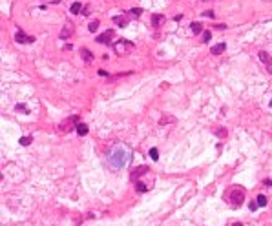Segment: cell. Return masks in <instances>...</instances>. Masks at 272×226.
I'll return each instance as SVG.
<instances>
[{
  "mask_svg": "<svg viewBox=\"0 0 272 226\" xmlns=\"http://www.w3.org/2000/svg\"><path fill=\"white\" fill-rule=\"evenodd\" d=\"M88 29L92 31V33H95V31L99 29V20H92V22L88 24Z\"/></svg>",
  "mask_w": 272,
  "mask_h": 226,
  "instance_id": "obj_17",
  "label": "cell"
},
{
  "mask_svg": "<svg viewBox=\"0 0 272 226\" xmlns=\"http://www.w3.org/2000/svg\"><path fill=\"white\" fill-rule=\"evenodd\" d=\"M150 157H152V161H159V151H157V148L150 150Z\"/></svg>",
  "mask_w": 272,
  "mask_h": 226,
  "instance_id": "obj_21",
  "label": "cell"
},
{
  "mask_svg": "<svg viewBox=\"0 0 272 226\" xmlns=\"http://www.w3.org/2000/svg\"><path fill=\"white\" fill-rule=\"evenodd\" d=\"M258 206H259L258 202H250V204H248V208H250V212H256V210H258Z\"/></svg>",
  "mask_w": 272,
  "mask_h": 226,
  "instance_id": "obj_27",
  "label": "cell"
},
{
  "mask_svg": "<svg viewBox=\"0 0 272 226\" xmlns=\"http://www.w3.org/2000/svg\"><path fill=\"white\" fill-rule=\"evenodd\" d=\"M141 13H143V9H141V7H131V9L128 11V15H130V16H141Z\"/></svg>",
  "mask_w": 272,
  "mask_h": 226,
  "instance_id": "obj_19",
  "label": "cell"
},
{
  "mask_svg": "<svg viewBox=\"0 0 272 226\" xmlns=\"http://www.w3.org/2000/svg\"><path fill=\"white\" fill-rule=\"evenodd\" d=\"M130 159H131V151L124 144H115L108 151V164L113 170L126 168V164L130 162Z\"/></svg>",
  "mask_w": 272,
  "mask_h": 226,
  "instance_id": "obj_1",
  "label": "cell"
},
{
  "mask_svg": "<svg viewBox=\"0 0 272 226\" xmlns=\"http://www.w3.org/2000/svg\"><path fill=\"white\" fill-rule=\"evenodd\" d=\"M232 226H243V224H241V222H234Z\"/></svg>",
  "mask_w": 272,
  "mask_h": 226,
  "instance_id": "obj_33",
  "label": "cell"
},
{
  "mask_svg": "<svg viewBox=\"0 0 272 226\" xmlns=\"http://www.w3.org/2000/svg\"><path fill=\"white\" fill-rule=\"evenodd\" d=\"M230 201H232V204L234 206H241L243 204V201H245V190L243 188H236V190H232L230 192Z\"/></svg>",
  "mask_w": 272,
  "mask_h": 226,
  "instance_id": "obj_4",
  "label": "cell"
},
{
  "mask_svg": "<svg viewBox=\"0 0 272 226\" xmlns=\"http://www.w3.org/2000/svg\"><path fill=\"white\" fill-rule=\"evenodd\" d=\"M113 22H115L117 26H121V28H124V26L128 24V20H126L124 16H113Z\"/></svg>",
  "mask_w": 272,
  "mask_h": 226,
  "instance_id": "obj_15",
  "label": "cell"
},
{
  "mask_svg": "<svg viewBox=\"0 0 272 226\" xmlns=\"http://www.w3.org/2000/svg\"><path fill=\"white\" fill-rule=\"evenodd\" d=\"M88 131H89L88 124H84V122H79V126H77V135H80V137H84V135H88Z\"/></svg>",
  "mask_w": 272,
  "mask_h": 226,
  "instance_id": "obj_12",
  "label": "cell"
},
{
  "mask_svg": "<svg viewBox=\"0 0 272 226\" xmlns=\"http://www.w3.org/2000/svg\"><path fill=\"white\" fill-rule=\"evenodd\" d=\"M89 13H92V7H89V6H86V7L82 9V15H89Z\"/></svg>",
  "mask_w": 272,
  "mask_h": 226,
  "instance_id": "obj_29",
  "label": "cell"
},
{
  "mask_svg": "<svg viewBox=\"0 0 272 226\" xmlns=\"http://www.w3.org/2000/svg\"><path fill=\"white\" fill-rule=\"evenodd\" d=\"M256 201H258V204H259V206H267V202H268L265 195H258V199H256Z\"/></svg>",
  "mask_w": 272,
  "mask_h": 226,
  "instance_id": "obj_22",
  "label": "cell"
},
{
  "mask_svg": "<svg viewBox=\"0 0 272 226\" xmlns=\"http://www.w3.org/2000/svg\"><path fill=\"white\" fill-rule=\"evenodd\" d=\"M79 120H80V117L79 115H71L70 119H66L64 122H60V126H59V129L60 131H70V129H77V126H79Z\"/></svg>",
  "mask_w": 272,
  "mask_h": 226,
  "instance_id": "obj_3",
  "label": "cell"
},
{
  "mask_svg": "<svg viewBox=\"0 0 272 226\" xmlns=\"http://www.w3.org/2000/svg\"><path fill=\"white\" fill-rule=\"evenodd\" d=\"M71 35H73V26H71V24H66V26L62 28V31H60V38H62V40H68Z\"/></svg>",
  "mask_w": 272,
  "mask_h": 226,
  "instance_id": "obj_8",
  "label": "cell"
},
{
  "mask_svg": "<svg viewBox=\"0 0 272 226\" xmlns=\"http://www.w3.org/2000/svg\"><path fill=\"white\" fill-rule=\"evenodd\" d=\"M57 2H59V0H53V4H57Z\"/></svg>",
  "mask_w": 272,
  "mask_h": 226,
  "instance_id": "obj_34",
  "label": "cell"
},
{
  "mask_svg": "<svg viewBox=\"0 0 272 226\" xmlns=\"http://www.w3.org/2000/svg\"><path fill=\"white\" fill-rule=\"evenodd\" d=\"M268 2H270V0H268Z\"/></svg>",
  "mask_w": 272,
  "mask_h": 226,
  "instance_id": "obj_36",
  "label": "cell"
},
{
  "mask_svg": "<svg viewBox=\"0 0 272 226\" xmlns=\"http://www.w3.org/2000/svg\"><path fill=\"white\" fill-rule=\"evenodd\" d=\"M225 49H226V44H225V42H219V44H216V46H212L210 53H212V55H221Z\"/></svg>",
  "mask_w": 272,
  "mask_h": 226,
  "instance_id": "obj_9",
  "label": "cell"
},
{
  "mask_svg": "<svg viewBox=\"0 0 272 226\" xmlns=\"http://www.w3.org/2000/svg\"><path fill=\"white\" fill-rule=\"evenodd\" d=\"M203 38H205V42H208V40L212 38V33H210V31H205V33H203Z\"/></svg>",
  "mask_w": 272,
  "mask_h": 226,
  "instance_id": "obj_26",
  "label": "cell"
},
{
  "mask_svg": "<svg viewBox=\"0 0 272 226\" xmlns=\"http://www.w3.org/2000/svg\"><path fill=\"white\" fill-rule=\"evenodd\" d=\"M80 55H82V60H84V62H92V60H93V53L89 51L88 48H82V49H80Z\"/></svg>",
  "mask_w": 272,
  "mask_h": 226,
  "instance_id": "obj_11",
  "label": "cell"
},
{
  "mask_svg": "<svg viewBox=\"0 0 272 226\" xmlns=\"http://www.w3.org/2000/svg\"><path fill=\"white\" fill-rule=\"evenodd\" d=\"M137 192H141V193H144V192H148V186H146L144 183H137Z\"/></svg>",
  "mask_w": 272,
  "mask_h": 226,
  "instance_id": "obj_23",
  "label": "cell"
},
{
  "mask_svg": "<svg viewBox=\"0 0 272 226\" xmlns=\"http://www.w3.org/2000/svg\"><path fill=\"white\" fill-rule=\"evenodd\" d=\"M113 49H115L117 55H126V53H130L133 49V42H130L126 38H121L117 44H113Z\"/></svg>",
  "mask_w": 272,
  "mask_h": 226,
  "instance_id": "obj_2",
  "label": "cell"
},
{
  "mask_svg": "<svg viewBox=\"0 0 272 226\" xmlns=\"http://www.w3.org/2000/svg\"><path fill=\"white\" fill-rule=\"evenodd\" d=\"M181 18H183V15H175V16H174V20H175V22H179Z\"/></svg>",
  "mask_w": 272,
  "mask_h": 226,
  "instance_id": "obj_32",
  "label": "cell"
},
{
  "mask_svg": "<svg viewBox=\"0 0 272 226\" xmlns=\"http://www.w3.org/2000/svg\"><path fill=\"white\" fill-rule=\"evenodd\" d=\"M113 35H115V33H113V29H108V31H104L102 35H99L95 40H97L99 44H110L111 38H113Z\"/></svg>",
  "mask_w": 272,
  "mask_h": 226,
  "instance_id": "obj_6",
  "label": "cell"
},
{
  "mask_svg": "<svg viewBox=\"0 0 272 226\" xmlns=\"http://www.w3.org/2000/svg\"><path fill=\"white\" fill-rule=\"evenodd\" d=\"M203 16H207V18H214V11H205V13H203Z\"/></svg>",
  "mask_w": 272,
  "mask_h": 226,
  "instance_id": "obj_28",
  "label": "cell"
},
{
  "mask_svg": "<svg viewBox=\"0 0 272 226\" xmlns=\"http://www.w3.org/2000/svg\"><path fill=\"white\" fill-rule=\"evenodd\" d=\"M216 28H217V29H226V26H225V24H216Z\"/></svg>",
  "mask_w": 272,
  "mask_h": 226,
  "instance_id": "obj_31",
  "label": "cell"
},
{
  "mask_svg": "<svg viewBox=\"0 0 272 226\" xmlns=\"http://www.w3.org/2000/svg\"><path fill=\"white\" fill-rule=\"evenodd\" d=\"M259 60L267 66V70H268V73L272 75V58H270V55L267 53V51H259Z\"/></svg>",
  "mask_w": 272,
  "mask_h": 226,
  "instance_id": "obj_7",
  "label": "cell"
},
{
  "mask_svg": "<svg viewBox=\"0 0 272 226\" xmlns=\"http://www.w3.org/2000/svg\"><path fill=\"white\" fill-rule=\"evenodd\" d=\"M161 22H165V15H159V13L152 15V26H159Z\"/></svg>",
  "mask_w": 272,
  "mask_h": 226,
  "instance_id": "obj_13",
  "label": "cell"
},
{
  "mask_svg": "<svg viewBox=\"0 0 272 226\" xmlns=\"http://www.w3.org/2000/svg\"><path fill=\"white\" fill-rule=\"evenodd\" d=\"M192 31H194V35H199V33H203V26L199 24V22H192Z\"/></svg>",
  "mask_w": 272,
  "mask_h": 226,
  "instance_id": "obj_16",
  "label": "cell"
},
{
  "mask_svg": "<svg viewBox=\"0 0 272 226\" xmlns=\"http://www.w3.org/2000/svg\"><path fill=\"white\" fill-rule=\"evenodd\" d=\"M263 184H265V186H272V180H270V179H265Z\"/></svg>",
  "mask_w": 272,
  "mask_h": 226,
  "instance_id": "obj_30",
  "label": "cell"
},
{
  "mask_svg": "<svg viewBox=\"0 0 272 226\" xmlns=\"http://www.w3.org/2000/svg\"><path fill=\"white\" fill-rule=\"evenodd\" d=\"M148 171V168L146 166H139V168H135L133 170V173H131V180H135V179H139L141 175H144Z\"/></svg>",
  "mask_w": 272,
  "mask_h": 226,
  "instance_id": "obj_10",
  "label": "cell"
},
{
  "mask_svg": "<svg viewBox=\"0 0 272 226\" xmlns=\"http://www.w3.org/2000/svg\"><path fill=\"white\" fill-rule=\"evenodd\" d=\"M15 40L20 42V44H31V42H35V37H29V35H26L22 29H18L17 35H15Z\"/></svg>",
  "mask_w": 272,
  "mask_h": 226,
  "instance_id": "obj_5",
  "label": "cell"
},
{
  "mask_svg": "<svg viewBox=\"0 0 272 226\" xmlns=\"http://www.w3.org/2000/svg\"><path fill=\"white\" fill-rule=\"evenodd\" d=\"M216 135L217 137H226V129L223 128V129H216Z\"/></svg>",
  "mask_w": 272,
  "mask_h": 226,
  "instance_id": "obj_25",
  "label": "cell"
},
{
  "mask_svg": "<svg viewBox=\"0 0 272 226\" xmlns=\"http://www.w3.org/2000/svg\"><path fill=\"white\" fill-rule=\"evenodd\" d=\"M15 109H17V111L20 109V111H24V113H29V109H28L24 104H17V106H15Z\"/></svg>",
  "mask_w": 272,
  "mask_h": 226,
  "instance_id": "obj_24",
  "label": "cell"
},
{
  "mask_svg": "<svg viewBox=\"0 0 272 226\" xmlns=\"http://www.w3.org/2000/svg\"><path fill=\"white\" fill-rule=\"evenodd\" d=\"M82 9H84V7H82V4H80V2H73V4H71V13H73V15L82 13Z\"/></svg>",
  "mask_w": 272,
  "mask_h": 226,
  "instance_id": "obj_14",
  "label": "cell"
},
{
  "mask_svg": "<svg viewBox=\"0 0 272 226\" xmlns=\"http://www.w3.org/2000/svg\"><path fill=\"white\" fill-rule=\"evenodd\" d=\"M170 122H175V117L168 115V117H163V119L159 120V124H161V126H165V124H170Z\"/></svg>",
  "mask_w": 272,
  "mask_h": 226,
  "instance_id": "obj_18",
  "label": "cell"
},
{
  "mask_svg": "<svg viewBox=\"0 0 272 226\" xmlns=\"http://www.w3.org/2000/svg\"><path fill=\"white\" fill-rule=\"evenodd\" d=\"M270 108H272V100H270Z\"/></svg>",
  "mask_w": 272,
  "mask_h": 226,
  "instance_id": "obj_35",
  "label": "cell"
},
{
  "mask_svg": "<svg viewBox=\"0 0 272 226\" xmlns=\"http://www.w3.org/2000/svg\"><path fill=\"white\" fill-rule=\"evenodd\" d=\"M18 142H20L22 146H29V144L33 142V137H29V135H28V137H22V139H20Z\"/></svg>",
  "mask_w": 272,
  "mask_h": 226,
  "instance_id": "obj_20",
  "label": "cell"
}]
</instances>
